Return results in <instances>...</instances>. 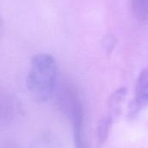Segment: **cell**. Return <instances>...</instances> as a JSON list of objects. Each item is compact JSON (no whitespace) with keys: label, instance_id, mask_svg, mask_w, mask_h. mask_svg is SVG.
<instances>
[{"label":"cell","instance_id":"obj_3","mask_svg":"<svg viewBox=\"0 0 148 148\" xmlns=\"http://www.w3.org/2000/svg\"><path fill=\"white\" fill-rule=\"evenodd\" d=\"M148 107V68L144 69L139 75L134 97L130 104L128 118L135 119Z\"/></svg>","mask_w":148,"mask_h":148},{"label":"cell","instance_id":"obj_4","mask_svg":"<svg viewBox=\"0 0 148 148\" xmlns=\"http://www.w3.org/2000/svg\"><path fill=\"white\" fill-rule=\"evenodd\" d=\"M132 10L136 18L148 22V0H132Z\"/></svg>","mask_w":148,"mask_h":148},{"label":"cell","instance_id":"obj_5","mask_svg":"<svg viewBox=\"0 0 148 148\" xmlns=\"http://www.w3.org/2000/svg\"><path fill=\"white\" fill-rule=\"evenodd\" d=\"M114 114H110L108 117H106L100 121L97 130L99 143H104L107 140L109 131L114 122Z\"/></svg>","mask_w":148,"mask_h":148},{"label":"cell","instance_id":"obj_1","mask_svg":"<svg viewBox=\"0 0 148 148\" xmlns=\"http://www.w3.org/2000/svg\"><path fill=\"white\" fill-rule=\"evenodd\" d=\"M58 79V66L49 54L33 56L27 75L26 84L31 96L39 102L48 101L54 95Z\"/></svg>","mask_w":148,"mask_h":148},{"label":"cell","instance_id":"obj_6","mask_svg":"<svg viewBox=\"0 0 148 148\" xmlns=\"http://www.w3.org/2000/svg\"><path fill=\"white\" fill-rule=\"evenodd\" d=\"M2 32H3V22H2V19L0 17V36L2 35Z\"/></svg>","mask_w":148,"mask_h":148},{"label":"cell","instance_id":"obj_2","mask_svg":"<svg viewBox=\"0 0 148 148\" xmlns=\"http://www.w3.org/2000/svg\"><path fill=\"white\" fill-rule=\"evenodd\" d=\"M58 101L62 111L71 121L75 147L84 148L86 147L84 134V109L80 98L74 89L64 88L60 89Z\"/></svg>","mask_w":148,"mask_h":148}]
</instances>
